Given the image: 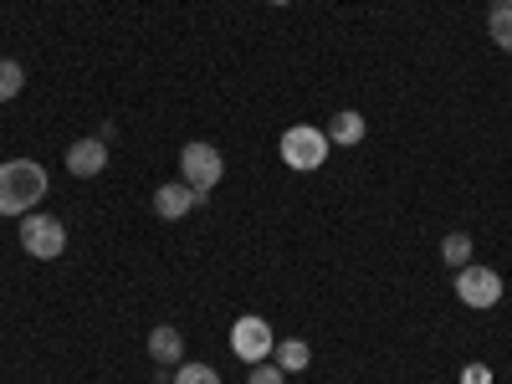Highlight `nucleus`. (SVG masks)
<instances>
[{
  "label": "nucleus",
  "mask_w": 512,
  "mask_h": 384,
  "mask_svg": "<svg viewBox=\"0 0 512 384\" xmlns=\"http://www.w3.org/2000/svg\"><path fill=\"white\" fill-rule=\"evenodd\" d=\"M47 195V169L36 159H6L0 164V216H31Z\"/></svg>",
  "instance_id": "f257e3e1"
},
{
  "label": "nucleus",
  "mask_w": 512,
  "mask_h": 384,
  "mask_svg": "<svg viewBox=\"0 0 512 384\" xmlns=\"http://www.w3.org/2000/svg\"><path fill=\"white\" fill-rule=\"evenodd\" d=\"M221 175H226V159H221V149L216 144H185L180 149V180L195 190V195H205V190H216L221 185Z\"/></svg>",
  "instance_id": "f03ea898"
},
{
  "label": "nucleus",
  "mask_w": 512,
  "mask_h": 384,
  "mask_svg": "<svg viewBox=\"0 0 512 384\" xmlns=\"http://www.w3.org/2000/svg\"><path fill=\"white\" fill-rule=\"evenodd\" d=\"M282 164L287 169H303V175H308V169H318L323 159H328V134H323V128H308V123H297V128H287V134H282Z\"/></svg>",
  "instance_id": "7ed1b4c3"
},
{
  "label": "nucleus",
  "mask_w": 512,
  "mask_h": 384,
  "mask_svg": "<svg viewBox=\"0 0 512 384\" xmlns=\"http://www.w3.org/2000/svg\"><path fill=\"white\" fill-rule=\"evenodd\" d=\"M21 246L36 256V262H57V256L67 251V226L57 216L31 210V216H21Z\"/></svg>",
  "instance_id": "20e7f679"
},
{
  "label": "nucleus",
  "mask_w": 512,
  "mask_h": 384,
  "mask_svg": "<svg viewBox=\"0 0 512 384\" xmlns=\"http://www.w3.org/2000/svg\"><path fill=\"white\" fill-rule=\"evenodd\" d=\"M231 349H236V359H246V364H262V359H272L277 338H272L267 318H256V313L236 318V328H231Z\"/></svg>",
  "instance_id": "39448f33"
},
{
  "label": "nucleus",
  "mask_w": 512,
  "mask_h": 384,
  "mask_svg": "<svg viewBox=\"0 0 512 384\" xmlns=\"http://www.w3.org/2000/svg\"><path fill=\"white\" fill-rule=\"evenodd\" d=\"M456 297L466 308H497L502 303V277L492 267H472V262H466L456 272Z\"/></svg>",
  "instance_id": "423d86ee"
},
{
  "label": "nucleus",
  "mask_w": 512,
  "mask_h": 384,
  "mask_svg": "<svg viewBox=\"0 0 512 384\" xmlns=\"http://www.w3.org/2000/svg\"><path fill=\"white\" fill-rule=\"evenodd\" d=\"M103 169H108V144L103 139H77L67 149V175L93 180V175H103Z\"/></svg>",
  "instance_id": "0eeeda50"
},
{
  "label": "nucleus",
  "mask_w": 512,
  "mask_h": 384,
  "mask_svg": "<svg viewBox=\"0 0 512 384\" xmlns=\"http://www.w3.org/2000/svg\"><path fill=\"white\" fill-rule=\"evenodd\" d=\"M200 200H205V195H195L185 180H180V185H159V190H154V216H164V221H185Z\"/></svg>",
  "instance_id": "6e6552de"
},
{
  "label": "nucleus",
  "mask_w": 512,
  "mask_h": 384,
  "mask_svg": "<svg viewBox=\"0 0 512 384\" xmlns=\"http://www.w3.org/2000/svg\"><path fill=\"white\" fill-rule=\"evenodd\" d=\"M149 359L154 364H175V359H185V338H180V328H169V323H159L154 333H149Z\"/></svg>",
  "instance_id": "1a4fd4ad"
},
{
  "label": "nucleus",
  "mask_w": 512,
  "mask_h": 384,
  "mask_svg": "<svg viewBox=\"0 0 512 384\" xmlns=\"http://www.w3.org/2000/svg\"><path fill=\"white\" fill-rule=\"evenodd\" d=\"M328 134V144H338V149H349V144H359L364 139V113H354V108H344V113H333V123L323 128Z\"/></svg>",
  "instance_id": "9d476101"
},
{
  "label": "nucleus",
  "mask_w": 512,
  "mask_h": 384,
  "mask_svg": "<svg viewBox=\"0 0 512 384\" xmlns=\"http://www.w3.org/2000/svg\"><path fill=\"white\" fill-rule=\"evenodd\" d=\"M272 359H277V369H282V374H303V369L313 364V354H308L303 338H287V344H277V349H272Z\"/></svg>",
  "instance_id": "9b49d317"
},
{
  "label": "nucleus",
  "mask_w": 512,
  "mask_h": 384,
  "mask_svg": "<svg viewBox=\"0 0 512 384\" xmlns=\"http://www.w3.org/2000/svg\"><path fill=\"white\" fill-rule=\"evenodd\" d=\"M487 31H492V41H497L502 52H512V6H502V0H497V6L487 11Z\"/></svg>",
  "instance_id": "f8f14e48"
},
{
  "label": "nucleus",
  "mask_w": 512,
  "mask_h": 384,
  "mask_svg": "<svg viewBox=\"0 0 512 384\" xmlns=\"http://www.w3.org/2000/svg\"><path fill=\"white\" fill-rule=\"evenodd\" d=\"M441 256H446V267H451V272H461L466 262H472V236H461V231H451V236L441 241Z\"/></svg>",
  "instance_id": "ddd939ff"
},
{
  "label": "nucleus",
  "mask_w": 512,
  "mask_h": 384,
  "mask_svg": "<svg viewBox=\"0 0 512 384\" xmlns=\"http://www.w3.org/2000/svg\"><path fill=\"white\" fill-rule=\"evenodd\" d=\"M21 88H26V67L6 57V62H0V103H11Z\"/></svg>",
  "instance_id": "4468645a"
},
{
  "label": "nucleus",
  "mask_w": 512,
  "mask_h": 384,
  "mask_svg": "<svg viewBox=\"0 0 512 384\" xmlns=\"http://www.w3.org/2000/svg\"><path fill=\"white\" fill-rule=\"evenodd\" d=\"M175 384H221V374L210 364H180L175 369Z\"/></svg>",
  "instance_id": "2eb2a0df"
},
{
  "label": "nucleus",
  "mask_w": 512,
  "mask_h": 384,
  "mask_svg": "<svg viewBox=\"0 0 512 384\" xmlns=\"http://www.w3.org/2000/svg\"><path fill=\"white\" fill-rule=\"evenodd\" d=\"M287 374L277 369V364H251V374H246V384H282Z\"/></svg>",
  "instance_id": "dca6fc26"
},
{
  "label": "nucleus",
  "mask_w": 512,
  "mask_h": 384,
  "mask_svg": "<svg viewBox=\"0 0 512 384\" xmlns=\"http://www.w3.org/2000/svg\"><path fill=\"white\" fill-rule=\"evenodd\" d=\"M461 384H492V369L487 364H472V369L461 374Z\"/></svg>",
  "instance_id": "f3484780"
},
{
  "label": "nucleus",
  "mask_w": 512,
  "mask_h": 384,
  "mask_svg": "<svg viewBox=\"0 0 512 384\" xmlns=\"http://www.w3.org/2000/svg\"><path fill=\"white\" fill-rule=\"evenodd\" d=\"M272 6H292V0H272Z\"/></svg>",
  "instance_id": "a211bd4d"
},
{
  "label": "nucleus",
  "mask_w": 512,
  "mask_h": 384,
  "mask_svg": "<svg viewBox=\"0 0 512 384\" xmlns=\"http://www.w3.org/2000/svg\"><path fill=\"white\" fill-rule=\"evenodd\" d=\"M502 6H512V0H502Z\"/></svg>",
  "instance_id": "6ab92c4d"
}]
</instances>
